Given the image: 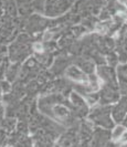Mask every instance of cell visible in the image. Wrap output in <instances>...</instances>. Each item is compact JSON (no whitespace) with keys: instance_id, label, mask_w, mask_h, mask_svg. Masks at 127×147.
<instances>
[{"instance_id":"obj_1","label":"cell","mask_w":127,"mask_h":147,"mask_svg":"<svg viewBox=\"0 0 127 147\" xmlns=\"http://www.w3.org/2000/svg\"><path fill=\"white\" fill-rule=\"evenodd\" d=\"M68 75L75 81H87V76L76 66H70L68 69Z\"/></svg>"},{"instance_id":"obj_2","label":"cell","mask_w":127,"mask_h":147,"mask_svg":"<svg viewBox=\"0 0 127 147\" xmlns=\"http://www.w3.org/2000/svg\"><path fill=\"white\" fill-rule=\"evenodd\" d=\"M125 131H126V129H125L124 126H116L115 128H114V131H113V139L114 141L119 139V138L124 135Z\"/></svg>"},{"instance_id":"obj_3","label":"cell","mask_w":127,"mask_h":147,"mask_svg":"<svg viewBox=\"0 0 127 147\" xmlns=\"http://www.w3.org/2000/svg\"><path fill=\"white\" fill-rule=\"evenodd\" d=\"M55 113L58 115H60V116H64V115H66L69 113V111L65 109V107L58 106V107H55Z\"/></svg>"},{"instance_id":"obj_4","label":"cell","mask_w":127,"mask_h":147,"mask_svg":"<svg viewBox=\"0 0 127 147\" xmlns=\"http://www.w3.org/2000/svg\"><path fill=\"white\" fill-rule=\"evenodd\" d=\"M33 49H34V51H37V52H43V45H42V43H40V42L34 43Z\"/></svg>"},{"instance_id":"obj_5","label":"cell","mask_w":127,"mask_h":147,"mask_svg":"<svg viewBox=\"0 0 127 147\" xmlns=\"http://www.w3.org/2000/svg\"><path fill=\"white\" fill-rule=\"evenodd\" d=\"M51 38H52V33L46 32V33H45V36H44V40H50Z\"/></svg>"},{"instance_id":"obj_6","label":"cell","mask_w":127,"mask_h":147,"mask_svg":"<svg viewBox=\"0 0 127 147\" xmlns=\"http://www.w3.org/2000/svg\"><path fill=\"white\" fill-rule=\"evenodd\" d=\"M124 141L127 142V133H126V135H125V137H124Z\"/></svg>"}]
</instances>
